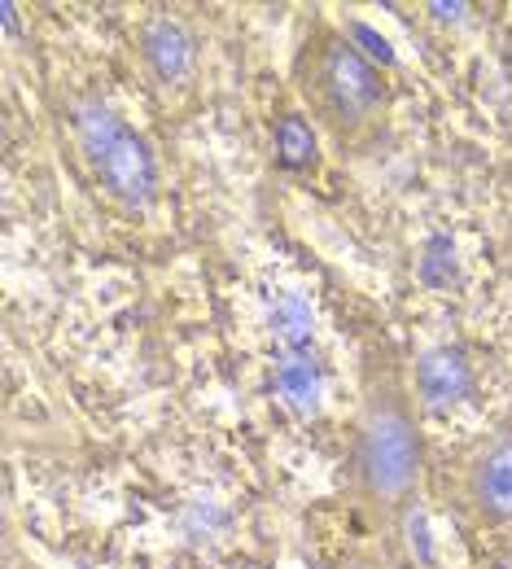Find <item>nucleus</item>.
I'll return each instance as SVG.
<instances>
[{
	"instance_id": "nucleus-1",
	"label": "nucleus",
	"mask_w": 512,
	"mask_h": 569,
	"mask_svg": "<svg viewBox=\"0 0 512 569\" xmlns=\"http://www.w3.org/2000/svg\"><path fill=\"white\" fill-rule=\"evenodd\" d=\"M355 487L377 512H408V499L421 482V429L412 412V390L403 386L390 351H368L364 403L351 447Z\"/></svg>"
},
{
	"instance_id": "nucleus-2",
	"label": "nucleus",
	"mask_w": 512,
	"mask_h": 569,
	"mask_svg": "<svg viewBox=\"0 0 512 569\" xmlns=\"http://www.w3.org/2000/svg\"><path fill=\"white\" fill-rule=\"evenodd\" d=\"M293 79L302 101L311 106V119L338 144L360 149L381 132L390 110L385 79H381V67H372L351 44L347 31H333V27L307 31L293 58Z\"/></svg>"
},
{
	"instance_id": "nucleus-3",
	"label": "nucleus",
	"mask_w": 512,
	"mask_h": 569,
	"mask_svg": "<svg viewBox=\"0 0 512 569\" xmlns=\"http://www.w3.org/2000/svg\"><path fill=\"white\" fill-rule=\"evenodd\" d=\"M71 132L79 158L88 162L92 180L128 211H141L158 193V162L141 132H132L106 101L79 97L71 101Z\"/></svg>"
},
{
	"instance_id": "nucleus-4",
	"label": "nucleus",
	"mask_w": 512,
	"mask_h": 569,
	"mask_svg": "<svg viewBox=\"0 0 512 569\" xmlns=\"http://www.w3.org/2000/svg\"><path fill=\"white\" fill-rule=\"evenodd\" d=\"M464 499L486 526H512V429L478 447L464 473Z\"/></svg>"
},
{
	"instance_id": "nucleus-5",
	"label": "nucleus",
	"mask_w": 512,
	"mask_h": 569,
	"mask_svg": "<svg viewBox=\"0 0 512 569\" xmlns=\"http://www.w3.org/2000/svg\"><path fill=\"white\" fill-rule=\"evenodd\" d=\"M469 390H473V359L464 347L442 342V347H430L416 359V399H421V408L446 412V408L464 403Z\"/></svg>"
},
{
	"instance_id": "nucleus-6",
	"label": "nucleus",
	"mask_w": 512,
	"mask_h": 569,
	"mask_svg": "<svg viewBox=\"0 0 512 569\" xmlns=\"http://www.w3.org/2000/svg\"><path fill=\"white\" fill-rule=\"evenodd\" d=\"M141 58L158 83H184L198 67V44L184 22L175 18H149L141 27Z\"/></svg>"
},
{
	"instance_id": "nucleus-7",
	"label": "nucleus",
	"mask_w": 512,
	"mask_h": 569,
	"mask_svg": "<svg viewBox=\"0 0 512 569\" xmlns=\"http://www.w3.org/2000/svg\"><path fill=\"white\" fill-rule=\"evenodd\" d=\"M277 395L293 417H315L324 399V368L315 351H285L277 356Z\"/></svg>"
},
{
	"instance_id": "nucleus-8",
	"label": "nucleus",
	"mask_w": 512,
	"mask_h": 569,
	"mask_svg": "<svg viewBox=\"0 0 512 569\" xmlns=\"http://www.w3.org/2000/svg\"><path fill=\"white\" fill-rule=\"evenodd\" d=\"M268 333L277 342V356L285 351H315V316L302 293L277 289L268 293Z\"/></svg>"
},
{
	"instance_id": "nucleus-9",
	"label": "nucleus",
	"mask_w": 512,
	"mask_h": 569,
	"mask_svg": "<svg viewBox=\"0 0 512 569\" xmlns=\"http://www.w3.org/2000/svg\"><path fill=\"white\" fill-rule=\"evenodd\" d=\"M315 153H320L315 128L302 114H281V123H277V162L285 171H307V167H315Z\"/></svg>"
},
{
	"instance_id": "nucleus-10",
	"label": "nucleus",
	"mask_w": 512,
	"mask_h": 569,
	"mask_svg": "<svg viewBox=\"0 0 512 569\" xmlns=\"http://www.w3.org/2000/svg\"><path fill=\"white\" fill-rule=\"evenodd\" d=\"M416 277H421V284H430L439 293L451 289V284H460V254H455V241L446 232L425 237V246L416 254Z\"/></svg>"
},
{
	"instance_id": "nucleus-11",
	"label": "nucleus",
	"mask_w": 512,
	"mask_h": 569,
	"mask_svg": "<svg viewBox=\"0 0 512 569\" xmlns=\"http://www.w3.org/2000/svg\"><path fill=\"white\" fill-rule=\"evenodd\" d=\"M347 36H351V44L364 53L372 67H394V53H390V44H385V40H381L372 27H364V22H351V27H347Z\"/></svg>"
},
{
	"instance_id": "nucleus-12",
	"label": "nucleus",
	"mask_w": 512,
	"mask_h": 569,
	"mask_svg": "<svg viewBox=\"0 0 512 569\" xmlns=\"http://www.w3.org/2000/svg\"><path fill=\"white\" fill-rule=\"evenodd\" d=\"M403 517H408V543H412V557H416L421 566H430V535H425V517H421L416 508H408Z\"/></svg>"
},
{
	"instance_id": "nucleus-13",
	"label": "nucleus",
	"mask_w": 512,
	"mask_h": 569,
	"mask_svg": "<svg viewBox=\"0 0 512 569\" xmlns=\"http://www.w3.org/2000/svg\"><path fill=\"white\" fill-rule=\"evenodd\" d=\"M430 13L446 22V18H460V13H469V4H430Z\"/></svg>"
}]
</instances>
